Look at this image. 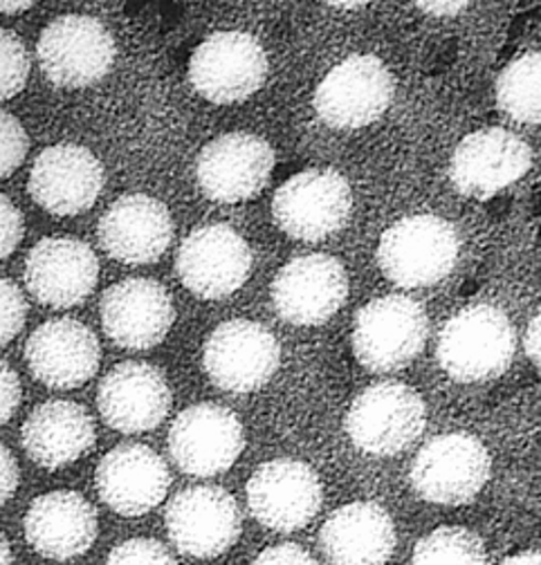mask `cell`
<instances>
[{
  "label": "cell",
  "instance_id": "cell-29",
  "mask_svg": "<svg viewBox=\"0 0 541 565\" xmlns=\"http://www.w3.org/2000/svg\"><path fill=\"white\" fill-rule=\"evenodd\" d=\"M412 565H488L484 541L465 527H438L418 541Z\"/></svg>",
  "mask_w": 541,
  "mask_h": 565
},
{
  "label": "cell",
  "instance_id": "cell-5",
  "mask_svg": "<svg viewBox=\"0 0 541 565\" xmlns=\"http://www.w3.org/2000/svg\"><path fill=\"white\" fill-rule=\"evenodd\" d=\"M458 256L454 227L436 216H412L384 232L378 249L382 271L402 288L443 280Z\"/></svg>",
  "mask_w": 541,
  "mask_h": 565
},
{
  "label": "cell",
  "instance_id": "cell-30",
  "mask_svg": "<svg viewBox=\"0 0 541 565\" xmlns=\"http://www.w3.org/2000/svg\"><path fill=\"white\" fill-rule=\"evenodd\" d=\"M30 52L23 39L10 30H0V102L17 97L30 77Z\"/></svg>",
  "mask_w": 541,
  "mask_h": 565
},
{
  "label": "cell",
  "instance_id": "cell-4",
  "mask_svg": "<svg viewBox=\"0 0 541 565\" xmlns=\"http://www.w3.org/2000/svg\"><path fill=\"white\" fill-rule=\"evenodd\" d=\"M267 77V54L247 32H216L189 61V82L212 104H238L258 93Z\"/></svg>",
  "mask_w": 541,
  "mask_h": 565
},
{
  "label": "cell",
  "instance_id": "cell-35",
  "mask_svg": "<svg viewBox=\"0 0 541 565\" xmlns=\"http://www.w3.org/2000/svg\"><path fill=\"white\" fill-rule=\"evenodd\" d=\"M23 397L19 373L8 364L0 362V424L12 419Z\"/></svg>",
  "mask_w": 541,
  "mask_h": 565
},
{
  "label": "cell",
  "instance_id": "cell-2",
  "mask_svg": "<svg viewBox=\"0 0 541 565\" xmlns=\"http://www.w3.org/2000/svg\"><path fill=\"white\" fill-rule=\"evenodd\" d=\"M45 79L56 88H88L115 63V39L108 28L84 14H65L45 25L36 45Z\"/></svg>",
  "mask_w": 541,
  "mask_h": 565
},
{
  "label": "cell",
  "instance_id": "cell-18",
  "mask_svg": "<svg viewBox=\"0 0 541 565\" xmlns=\"http://www.w3.org/2000/svg\"><path fill=\"white\" fill-rule=\"evenodd\" d=\"M349 297V278L340 260L310 254L290 260L273 282V301L293 326H321Z\"/></svg>",
  "mask_w": 541,
  "mask_h": 565
},
{
  "label": "cell",
  "instance_id": "cell-13",
  "mask_svg": "<svg viewBox=\"0 0 541 565\" xmlns=\"http://www.w3.org/2000/svg\"><path fill=\"white\" fill-rule=\"evenodd\" d=\"M275 169V151L252 132H227L200 151L198 184L208 198L236 204L258 195Z\"/></svg>",
  "mask_w": 541,
  "mask_h": 565
},
{
  "label": "cell",
  "instance_id": "cell-26",
  "mask_svg": "<svg viewBox=\"0 0 541 565\" xmlns=\"http://www.w3.org/2000/svg\"><path fill=\"white\" fill-rule=\"evenodd\" d=\"M25 454L43 469H61L91 454L97 434L91 413L67 399L36 406L21 429Z\"/></svg>",
  "mask_w": 541,
  "mask_h": 565
},
{
  "label": "cell",
  "instance_id": "cell-22",
  "mask_svg": "<svg viewBox=\"0 0 541 565\" xmlns=\"http://www.w3.org/2000/svg\"><path fill=\"white\" fill-rule=\"evenodd\" d=\"M530 149L506 128H486L467 135L449 164L454 186L469 198L488 200L523 178L530 169Z\"/></svg>",
  "mask_w": 541,
  "mask_h": 565
},
{
  "label": "cell",
  "instance_id": "cell-19",
  "mask_svg": "<svg viewBox=\"0 0 541 565\" xmlns=\"http://www.w3.org/2000/svg\"><path fill=\"white\" fill-rule=\"evenodd\" d=\"M99 499L121 516H142L169 493L171 473L162 456L140 443L110 449L95 471Z\"/></svg>",
  "mask_w": 541,
  "mask_h": 565
},
{
  "label": "cell",
  "instance_id": "cell-38",
  "mask_svg": "<svg viewBox=\"0 0 541 565\" xmlns=\"http://www.w3.org/2000/svg\"><path fill=\"white\" fill-rule=\"evenodd\" d=\"M526 352H528V358L541 369V310L534 315V319L528 326Z\"/></svg>",
  "mask_w": 541,
  "mask_h": 565
},
{
  "label": "cell",
  "instance_id": "cell-14",
  "mask_svg": "<svg viewBox=\"0 0 541 565\" xmlns=\"http://www.w3.org/2000/svg\"><path fill=\"white\" fill-rule=\"evenodd\" d=\"M99 280V258L79 238L39 241L25 258L28 292L47 308L65 310L86 301Z\"/></svg>",
  "mask_w": 541,
  "mask_h": 565
},
{
  "label": "cell",
  "instance_id": "cell-8",
  "mask_svg": "<svg viewBox=\"0 0 541 565\" xmlns=\"http://www.w3.org/2000/svg\"><path fill=\"white\" fill-rule=\"evenodd\" d=\"M282 350L275 334L256 321L221 323L205 343L202 364L210 380L230 393H252L277 373Z\"/></svg>",
  "mask_w": 541,
  "mask_h": 565
},
{
  "label": "cell",
  "instance_id": "cell-41",
  "mask_svg": "<svg viewBox=\"0 0 541 565\" xmlns=\"http://www.w3.org/2000/svg\"><path fill=\"white\" fill-rule=\"evenodd\" d=\"M34 3L30 0H23V3H0V14H23L28 10H32Z\"/></svg>",
  "mask_w": 541,
  "mask_h": 565
},
{
  "label": "cell",
  "instance_id": "cell-10",
  "mask_svg": "<svg viewBox=\"0 0 541 565\" xmlns=\"http://www.w3.org/2000/svg\"><path fill=\"white\" fill-rule=\"evenodd\" d=\"M243 449V424L221 404H193L171 424L169 454L176 467L189 476H219L238 460Z\"/></svg>",
  "mask_w": 541,
  "mask_h": 565
},
{
  "label": "cell",
  "instance_id": "cell-21",
  "mask_svg": "<svg viewBox=\"0 0 541 565\" xmlns=\"http://www.w3.org/2000/svg\"><path fill=\"white\" fill-rule=\"evenodd\" d=\"M104 189L102 162L79 145L45 149L30 171L32 200L54 216H77L88 211Z\"/></svg>",
  "mask_w": 541,
  "mask_h": 565
},
{
  "label": "cell",
  "instance_id": "cell-9",
  "mask_svg": "<svg viewBox=\"0 0 541 565\" xmlns=\"http://www.w3.org/2000/svg\"><path fill=\"white\" fill-rule=\"evenodd\" d=\"M490 476V454L475 436L447 434L427 443L412 465L421 499L441 505L469 503Z\"/></svg>",
  "mask_w": 541,
  "mask_h": 565
},
{
  "label": "cell",
  "instance_id": "cell-17",
  "mask_svg": "<svg viewBox=\"0 0 541 565\" xmlns=\"http://www.w3.org/2000/svg\"><path fill=\"white\" fill-rule=\"evenodd\" d=\"M99 312L108 339L126 350L156 348L176 321L169 290L153 278L115 282L104 292Z\"/></svg>",
  "mask_w": 541,
  "mask_h": 565
},
{
  "label": "cell",
  "instance_id": "cell-1",
  "mask_svg": "<svg viewBox=\"0 0 541 565\" xmlns=\"http://www.w3.org/2000/svg\"><path fill=\"white\" fill-rule=\"evenodd\" d=\"M515 328L492 306H471L443 328L438 362L443 371L463 384L501 375L515 358Z\"/></svg>",
  "mask_w": 541,
  "mask_h": 565
},
{
  "label": "cell",
  "instance_id": "cell-33",
  "mask_svg": "<svg viewBox=\"0 0 541 565\" xmlns=\"http://www.w3.org/2000/svg\"><path fill=\"white\" fill-rule=\"evenodd\" d=\"M28 301L12 280L0 276V348L8 345L25 326Z\"/></svg>",
  "mask_w": 541,
  "mask_h": 565
},
{
  "label": "cell",
  "instance_id": "cell-28",
  "mask_svg": "<svg viewBox=\"0 0 541 565\" xmlns=\"http://www.w3.org/2000/svg\"><path fill=\"white\" fill-rule=\"evenodd\" d=\"M499 108L517 121L541 124V52L512 61L497 82Z\"/></svg>",
  "mask_w": 541,
  "mask_h": 565
},
{
  "label": "cell",
  "instance_id": "cell-23",
  "mask_svg": "<svg viewBox=\"0 0 541 565\" xmlns=\"http://www.w3.org/2000/svg\"><path fill=\"white\" fill-rule=\"evenodd\" d=\"M102 348L97 334L77 319H50L25 343V362L32 375L59 391L86 384L99 369Z\"/></svg>",
  "mask_w": 541,
  "mask_h": 565
},
{
  "label": "cell",
  "instance_id": "cell-40",
  "mask_svg": "<svg viewBox=\"0 0 541 565\" xmlns=\"http://www.w3.org/2000/svg\"><path fill=\"white\" fill-rule=\"evenodd\" d=\"M501 565H541V552H521L506 558Z\"/></svg>",
  "mask_w": 541,
  "mask_h": 565
},
{
  "label": "cell",
  "instance_id": "cell-12",
  "mask_svg": "<svg viewBox=\"0 0 541 565\" xmlns=\"http://www.w3.org/2000/svg\"><path fill=\"white\" fill-rule=\"evenodd\" d=\"M176 269L182 286L200 299H225L252 271V249L230 225L193 230L180 245Z\"/></svg>",
  "mask_w": 541,
  "mask_h": 565
},
{
  "label": "cell",
  "instance_id": "cell-3",
  "mask_svg": "<svg viewBox=\"0 0 541 565\" xmlns=\"http://www.w3.org/2000/svg\"><path fill=\"white\" fill-rule=\"evenodd\" d=\"M427 332V315L414 299L395 295L375 299L356 319L353 352L369 371H397L418 358Z\"/></svg>",
  "mask_w": 541,
  "mask_h": 565
},
{
  "label": "cell",
  "instance_id": "cell-25",
  "mask_svg": "<svg viewBox=\"0 0 541 565\" xmlns=\"http://www.w3.org/2000/svg\"><path fill=\"white\" fill-rule=\"evenodd\" d=\"M95 508L77 491H50L25 514V539L45 558L67 561L86 554L97 539Z\"/></svg>",
  "mask_w": 541,
  "mask_h": 565
},
{
  "label": "cell",
  "instance_id": "cell-32",
  "mask_svg": "<svg viewBox=\"0 0 541 565\" xmlns=\"http://www.w3.org/2000/svg\"><path fill=\"white\" fill-rule=\"evenodd\" d=\"M106 565H178L169 547L156 539H128L113 547Z\"/></svg>",
  "mask_w": 541,
  "mask_h": 565
},
{
  "label": "cell",
  "instance_id": "cell-20",
  "mask_svg": "<svg viewBox=\"0 0 541 565\" xmlns=\"http://www.w3.org/2000/svg\"><path fill=\"white\" fill-rule=\"evenodd\" d=\"M97 406L110 429L145 434L160 427L169 415L171 388L158 366L121 362L102 380Z\"/></svg>",
  "mask_w": 541,
  "mask_h": 565
},
{
  "label": "cell",
  "instance_id": "cell-39",
  "mask_svg": "<svg viewBox=\"0 0 541 565\" xmlns=\"http://www.w3.org/2000/svg\"><path fill=\"white\" fill-rule=\"evenodd\" d=\"M418 8H421L423 12L445 17V14H458L460 10L467 8V3H418Z\"/></svg>",
  "mask_w": 541,
  "mask_h": 565
},
{
  "label": "cell",
  "instance_id": "cell-6",
  "mask_svg": "<svg viewBox=\"0 0 541 565\" xmlns=\"http://www.w3.org/2000/svg\"><path fill=\"white\" fill-rule=\"evenodd\" d=\"M427 411L416 391L400 382L367 388L349 408L347 434L364 454L393 456L425 429Z\"/></svg>",
  "mask_w": 541,
  "mask_h": 565
},
{
  "label": "cell",
  "instance_id": "cell-42",
  "mask_svg": "<svg viewBox=\"0 0 541 565\" xmlns=\"http://www.w3.org/2000/svg\"><path fill=\"white\" fill-rule=\"evenodd\" d=\"M0 565H14L12 547L3 534H0Z\"/></svg>",
  "mask_w": 541,
  "mask_h": 565
},
{
  "label": "cell",
  "instance_id": "cell-16",
  "mask_svg": "<svg viewBox=\"0 0 541 565\" xmlns=\"http://www.w3.org/2000/svg\"><path fill=\"white\" fill-rule=\"evenodd\" d=\"M321 501L319 476L299 460L265 462L247 482L250 512L261 525L277 532L306 527L317 516Z\"/></svg>",
  "mask_w": 541,
  "mask_h": 565
},
{
  "label": "cell",
  "instance_id": "cell-37",
  "mask_svg": "<svg viewBox=\"0 0 541 565\" xmlns=\"http://www.w3.org/2000/svg\"><path fill=\"white\" fill-rule=\"evenodd\" d=\"M19 480H21V469L17 458L6 445H0V508L14 497V491L19 489Z\"/></svg>",
  "mask_w": 541,
  "mask_h": 565
},
{
  "label": "cell",
  "instance_id": "cell-34",
  "mask_svg": "<svg viewBox=\"0 0 541 565\" xmlns=\"http://www.w3.org/2000/svg\"><path fill=\"white\" fill-rule=\"evenodd\" d=\"M25 234V223L21 209L0 193V260L14 254V249L21 245Z\"/></svg>",
  "mask_w": 541,
  "mask_h": 565
},
{
  "label": "cell",
  "instance_id": "cell-15",
  "mask_svg": "<svg viewBox=\"0 0 541 565\" xmlns=\"http://www.w3.org/2000/svg\"><path fill=\"white\" fill-rule=\"evenodd\" d=\"M393 99V79L375 56L358 54L335 65L315 93L317 115L332 128H362Z\"/></svg>",
  "mask_w": 541,
  "mask_h": 565
},
{
  "label": "cell",
  "instance_id": "cell-31",
  "mask_svg": "<svg viewBox=\"0 0 541 565\" xmlns=\"http://www.w3.org/2000/svg\"><path fill=\"white\" fill-rule=\"evenodd\" d=\"M28 149L30 139L23 124L14 115L0 110V180L12 175L25 162Z\"/></svg>",
  "mask_w": 541,
  "mask_h": 565
},
{
  "label": "cell",
  "instance_id": "cell-7",
  "mask_svg": "<svg viewBox=\"0 0 541 565\" xmlns=\"http://www.w3.org/2000/svg\"><path fill=\"white\" fill-rule=\"evenodd\" d=\"M353 206L349 182L330 169H310L284 182L273 200L277 225L293 238L321 241L340 232Z\"/></svg>",
  "mask_w": 541,
  "mask_h": 565
},
{
  "label": "cell",
  "instance_id": "cell-11",
  "mask_svg": "<svg viewBox=\"0 0 541 565\" xmlns=\"http://www.w3.org/2000/svg\"><path fill=\"white\" fill-rule=\"evenodd\" d=\"M165 523L171 543L195 558L221 556L241 536V512L234 497L214 484L176 493L167 505Z\"/></svg>",
  "mask_w": 541,
  "mask_h": 565
},
{
  "label": "cell",
  "instance_id": "cell-24",
  "mask_svg": "<svg viewBox=\"0 0 541 565\" xmlns=\"http://www.w3.org/2000/svg\"><path fill=\"white\" fill-rule=\"evenodd\" d=\"M97 236L108 256L126 265L156 263L171 245L173 221L165 202L147 193L115 200L99 221Z\"/></svg>",
  "mask_w": 541,
  "mask_h": 565
},
{
  "label": "cell",
  "instance_id": "cell-27",
  "mask_svg": "<svg viewBox=\"0 0 541 565\" xmlns=\"http://www.w3.org/2000/svg\"><path fill=\"white\" fill-rule=\"evenodd\" d=\"M319 543L330 565H384L395 547V527L380 505L351 503L330 514Z\"/></svg>",
  "mask_w": 541,
  "mask_h": 565
},
{
  "label": "cell",
  "instance_id": "cell-36",
  "mask_svg": "<svg viewBox=\"0 0 541 565\" xmlns=\"http://www.w3.org/2000/svg\"><path fill=\"white\" fill-rule=\"evenodd\" d=\"M252 565H319L308 550L295 543H284L263 550Z\"/></svg>",
  "mask_w": 541,
  "mask_h": 565
}]
</instances>
